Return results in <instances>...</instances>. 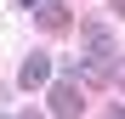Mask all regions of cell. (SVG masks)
<instances>
[{"label":"cell","mask_w":125,"mask_h":119,"mask_svg":"<svg viewBox=\"0 0 125 119\" xmlns=\"http://www.w3.org/2000/svg\"><path fill=\"white\" fill-rule=\"evenodd\" d=\"M46 113H85V96H80V85H68V79L46 85Z\"/></svg>","instance_id":"obj_2"},{"label":"cell","mask_w":125,"mask_h":119,"mask_svg":"<svg viewBox=\"0 0 125 119\" xmlns=\"http://www.w3.org/2000/svg\"><path fill=\"white\" fill-rule=\"evenodd\" d=\"M108 79H119V85H125V57H114V68H108Z\"/></svg>","instance_id":"obj_5"},{"label":"cell","mask_w":125,"mask_h":119,"mask_svg":"<svg viewBox=\"0 0 125 119\" xmlns=\"http://www.w3.org/2000/svg\"><path fill=\"white\" fill-rule=\"evenodd\" d=\"M34 23L46 28V34H57V28H68L74 17H68V6H62V0H34Z\"/></svg>","instance_id":"obj_4"},{"label":"cell","mask_w":125,"mask_h":119,"mask_svg":"<svg viewBox=\"0 0 125 119\" xmlns=\"http://www.w3.org/2000/svg\"><path fill=\"white\" fill-rule=\"evenodd\" d=\"M80 46H85V57L97 68H114V57H119V46H114V34H108L102 17H85V23H80Z\"/></svg>","instance_id":"obj_1"},{"label":"cell","mask_w":125,"mask_h":119,"mask_svg":"<svg viewBox=\"0 0 125 119\" xmlns=\"http://www.w3.org/2000/svg\"><path fill=\"white\" fill-rule=\"evenodd\" d=\"M17 85H23V91L51 85V57H46V51H29V57H23V68H17Z\"/></svg>","instance_id":"obj_3"},{"label":"cell","mask_w":125,"mask_h":119,"mask_svg":"<svg viewBox=\"0 0 125 119\" xmlns=\"http://www.w3.org/2000/svg\"><path fill=\"white\" fill-rule=\"evenodd\" d=\"M17 6H34V0H17Z\"/></svg>","instance_id":"obj_6"}]
</instances>
